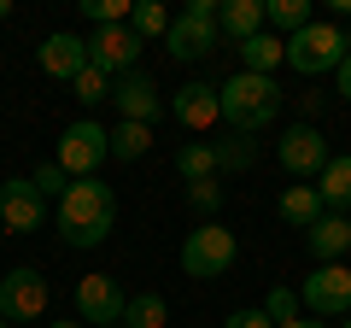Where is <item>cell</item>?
I'll return each instance as SVG.
<instances>
[{"label": "cell", "mask_w": 351, "mask_h": 328, "mask_svg": "<svg viewBox=\"0 0 351 328\" xmlns=\"http://www.w3.org/2000/svg\"><path fill=\"white\" fill-rule=\"evenodd\" d=\"M117 223V194L106 188L100 176H82L64 188L59 200V240L64 246H100Z\"/></svg>", "instance_id": "1"}, {"label": "cell", "mask_w": 351, "mask_h": 328, "mask_svg": "<svg viewBox=\"0 0 351 328\" xmlns=\"http://www.w3.org/2000/svg\"><path fill=\"white\" fill-rule=\"evenodd\" d=\"M217 106H223V124L234 129V135H258V129H269L281 117V89L276 76H228L223 89H217Z\"/></svg>", "instance_id": "2"}, {"label": "cell", "mask_w": 351, "mask_h": 328, "mask_svg": "<svg viewBox=\"0 0 351 328\" xmlns=\"http://www.w3.org/2000/svg\"><path fill=\"white\" fill-rule=\"evenodd\" d=\"M351 53V36L339 24H328V18H316V24H304L299 36H287V65L299 76H328L339 71V59Z\"/></svg>", "instance_id": "3"}, {"label": "cell", "mask_w": 351, "mask_h": 328, "mask_svg": "<svg viewBox=\"0 0 351 328\" xmlns=\"http://www.w3.org/2000/svg\"><path fill=\"white\" fill-rule=\"evenodd\" d=\"M217 12H223L217 0H188V12L170 18V30H164V53H170V59L199 65L205 53L223 41V36H217Z\"/></svg>", "instance_id": "4"}, {"label": "cell", "mask_w": 351, "mask_h": 328, "mask_svg": "<svg viewBox=\"0 0 351 328\" xmlns=\"http://www.w3.org/2000/svg\"><path fill=\"white\" fill-rule=\"evenodd\" d=\"M106 159H112V129H100L94 117H76V124L59 135V152H53V164H59L71 182L94 176Z\"/></svg>", "instance_id": "5"}, {"label": "cell", "mask_w": 351, "mask_h": 328, "mask_svg": "<svg viewBox=\"0 0 351 328\" xmlns=\"http://www.w3.org/2000/svg\"><path fill=\"white\" fill-rule=\"evenodd\" d=\"M234 253L240 246H234V235H228L223 223H199L188 240H182V270H188L193 281H217L228 264H234Z\"/></svg>", "instance_id": "6"}, {"label": "cell", "mask_w": 351, "mask_h": 328, "mask_svg": "<svg viewBox=\"0 0 351 328\" xmlns=\"http://www.w3.org/2000/svg\"><path fill=\"white\" fill-rule=\"evenodd\" d=\"M276 159H281V170H287V176L311 182V176H322V170H328V159H334V152H328V141H322V129H316V124H293L287 135L276 141Z\"/></svg>", "instance_id": "7"}, {"label": "cell", "mask_w": 351, "mask_h": 328, "mask_svg": "<svg viewBox=\"0 0 351 328\" xmlns=\"http://www.w3.org/2000/svg\"><path fill=\"white\" fill-rule=\"evenodd\" d=\"M141 47H147V41H141L129 24H106V30H94V36H88V65H94V71H106V76L117 82V76L135 71Z\"/></svg>", "instance_id": "8"}, {"label": "cell", "mask_w": 351, "mask_h": 328, "mask_svg": "<svg viewBox=\"0 0 351 328\" xmlns=\"http://www.w3.org/2000/svg\"><path fill=\"white\" fill-rule=\"evenodd\" d=\"M299 305L311 316H351V270L346 264H316L311 281L299 288Z\"/></svg>", "instance_id": "9"}, {"label": "cell", "mask_w": 351, "mask_h": 328, "mask_svg": "<svg viewBox=\"0 0 351 328\" xmlns=\"http://www.w3.org/2000/svg\"><path fill=\"white\" fill-rule=\"evenodd\" d=\"M36 316H47V276L12 270L0 281V323H36Z\"/></svg>", "instance_id": "10"}, {"label": "cell", "mask_w": 351, "mask_h": 328, "mask_svg": "<svg viewBox=\"0 0 351 328\" xmlns=\"http://www.w3.org/2000/svg\"><path fill=\"white\" fill-rule=\"evenodd\" d=\"M76 311H82V323H94V328H123L129 299H123V288H117L112 276H82L76 281Z\"/></svg>", "instance_id": "11"}, {"label": "cell", "mask_w": 351, "mask_h": 328, "mask_svg": "<svg viewBox=\"0 0 351 328\" xmlns=\"http://www.w3.org/2000/svg\"><path fill=\"white\" fill-rule=\"evenodd\" d=\"M112 106H117V117H123V124H158V112H164L158 82H152L141 65H135L129 76H117V82H112Z\"/></svg>", "instance_id": "12"}, {"label": "cell", "mask_w": 351, "mask_h": 328, "mask_svg": "<svg viewBox=\"0 0 351 328\" xmlns=\"http://www.w3.org/2000/svg\"><path fill=\"white\" fill-rule=\"evenodd\" d=\"M41 217H47V200L36 194L29 176H12L6 194H0V229H12V235H36Z\"/></svg>", "instance_id": "13"}, {"label": "cell", "mask_w": 351, "mask_h": 328, "mask_svg": "<svg viewBox=\"0 0 351 328\" xmlns=\"http://www.w3.org/2000/svg\"><path fill=\"white\" fill-rule=\"evenodd\" d=\"M304 246H311L316 264H346L351 258V223L339 211H322L311 229H304Z\"/></svg>", "instance_id": "14"}, {"label": "cell", "mask_w": 351, "mask_h": 328, "mask_svg": "<svg viewBox=\"0 0 351 328\" xmlns=\"http://www.w3.org/2000/svg\"><path fill=\"white\" fill-rule=\"evenodd\" d=\"M41 71L59 76V82H76V76L88 71V41L71 36V30H53V36L41 41Z\"/></svg>", "instance_id": "15"}, {"label": "cell", "mask_w": 351, "mask_h": 328, "mask_svg": "<svg viewBox=\"0 0 351 328\" xmlns=\"http://www.w3.org/2000/svg\"><path fill=\"white\" fill-rule=\"evenodd\" d=\"M176 124L182 129H211L217 117H223V106H217V89L211 82H188V89H176Z\"/></svg>", "instance_id": "16"}, {"label": "cell", "mask_w": 351, "mask_h": 328, "mask_svg": "<svg viewBox=\"0 0 351 328\" xmlns=\"http://www.w3.org/2000/svg\"><path fill=\"white\" fill-rule=\"evenodd\" d=\"M258 30H263V0H223V12H217V36L252 41Z\"/></svg>", "instance_id": "17"}, {"label": "cell", "mask_w": 351, "mask_h": 328, "mask_svg": "<svg viewBox=\"0 0 351 328\" xmlns=\"http://www.w3.org/2000/svg\"><path fill=\"white\" fill-rule=\"evenodd\" d=\"M316 194H322L328 211H351V152H334L328 170L316 176Z\"/></svg>", "instance_id": "18"}, {"label": "cell", "mask_w": 351, "mask_h": 328, "mask_svg": "<svg viewBox=\"0 0 351 328\" xmlns=\"http://www.w3.org/2000/svg\"><path fill=\"white\" fill-rule=\"evenodd\" d=\"M240 65L252 76H276V65H287V41H276L269 30H258L252 41H240Z\"/></svg>", "instance_id": "19"}, {"label": "cell", "mask_w": 351, "mask_h": 328, "mask_svg": "<svg viewBox=\"0 0 351 328\" xmlns=\"http://www.w3.org/2000/svg\"><path fill=\"white\" fill-rule=\"evenodd\" d=\"M263 24L299 36L304 24H316V12H311V0H263Z\"/></svg>", "instance_id": "20"}, {"label": "cell", "mask_w": 351, "mask_h": 328, "mask_svg": "<svg viewBox=\"0 0 351 328\" xmlns=\"http://www.w3.org/2000/svg\"><path fill=\"white\" fill-rule=\"evenodd\" d=\"M176 176L188 182V188H193V182H205V176H217V147H211V141L182 147V152H176Z\"/></svg>", "instance_id": "21"}, {"label": "cell", "mask_w": 351, "mask_h": 328, "mask_svg": "<svg viewBox=\"0 0 351 328\" xmlns=\"http://www.w3.org/2000/svg\"><path fill=\"white\" fill-rule=\"evenodd\" d=\"M322 211H328V205H322V194H316V188H287V194H281V217H287L293 229H311Z\"/></svg>", "instance_id": "22"}, {"label": "cell", "mask_w": 351, "mask_h": 328, "mask_svg": "<svg viewBox=\"0 0 351 328\" xmlns=\"http://www.w3.org/2000/svg\"><path fill=\"white\" fill-rule=\"evenodd\" d=\"M170 323V305H164V293H135L123 311V328H164Z\"/></svg>", "instance_id": "23"}, {"label": "cell", "mask_w": 351, "mask_h": 328, "mask_svg": "<svg viewBox=\"0 0 351 328\" xmlns=\"http://www.w3.org/2000/svg\"><path fill=\"white\" fill-rule=\"evenodd\" d=\"M152 152V124H117L112 129V159H147Z\"/></svg>", "instance_id": "24"}, {"label": "cell", "mask_w": 351, "mask_h": 328, "mask_svg": "<svg viewBox=\"0 0 351 328\" xmlns=\"http://www.w3.org/2000/svg\"><path fill=\"white\" fill-rule=\"evenodd\" d=\"M129 30H135L141 41H164V30H170V12H164L158 0H135V12H129Z\"/></svg>", "instance_id": "25"}, {"label": "cell", "mask_w": 351, "mask_h": 328, "mask_svg": "<svg viewBox=\"0 0 351 328\" xmlns=\"http://www.w3.org/2000/svg\"><path fill=\"white\" fill-rule=\"evenodd\" d=\"M258 311L269 316V323H276V328H287V323H299V311H304V305H299V288H269V299H263Z\"/></svg>", "instance_id": "26"}, {"label": "cell", "mask_w": 351, "mask_h": 328, "mask_svg": "<svg viewBox=\"0 0 351 328\" xmlns=\"http://www.w3.org/2000/svg\"><path fill=\"white\" fill-rule=\"evenodd\" d=\"M188 205L205 217V223H217V211H223V176H205L188 188Z\"/></svg>", "instance_id": "27"}, {"label": "cell", "mask_w": 351, "mask_h": 328, "mask_svg": "<svg viewBox=\"0 0 351 328\" xmlns=\"http://www.w3.org/2000/svg\"><path fill=\"white\" fill-rule=\"evenodd\" d=\"M71 89H76V100H82V106H100V100H112V76H106V71H94V65H88V71L76 76Z\"/></svg>", "instance_id": "28"}, {"label": "cell", "mask_w": 351, "mask_h": 328, "mask_svg": "<svg viewBox=\"0 0 351 328\" xmlns=\"http://www.w3.org/2000/svg\"><path fill=\"white\" fill-rule=\"evenodd\" d=\"M129 0H82V18H94V30H106V24H129Z\"/></svg>", "instance_id": "29"}, {"label": "cell", "mask_w": 351, "mask_h": 328, "mask_svg": "<svg viewBox=\"0 0 351 328\" xmlns=\"http://www.w3.org/2000/svg\"><path fill=\"white\" fill-rule=\"evenodd\" d=\"M252 159H258V152H252V135H234L228 147H217V170H246Z\"/></svg>", "instance_id": "30"}, {"label": "cell", "mask_w": 351, "mask_h": 328, "mask_svg": "<svg viewBox=\"0 0 351 328\" xmlns=\"http://www.w3.org/2000/svg\"><path fill=\"white\" fill-rule=\"evenodd\" d=\"M29 182H36V194H41V200H47V194H59V200H64V188H71V176H64V170H59V164H36V176H29Z\"/></svg>", "instance_id": "31"}, {"label": "cell", "mask_w": 351, "mask_h": 328, "mask_svg": "<svg viewBox=\"0 0 351 328\" xmlns=\"http://www.w3.org/2000/svg\"><path fill=\"white\" fill-rule=\"evenodd\" d=\"M223 328H276V323H269V316L252 305V311H228V316H223Z\"/></svg>", "instance_id": "32"}, {"label": "cell", "mask_w": 351, "mask_h": 328, "mask_svg": "<svg viewBox=\"0 0 351 328\" xmlns=\"http://www.w3.org/2000/svg\"><path fill=\"white\" fill-rule=\"evenodd\" d=\"M334 82H339V94H346V100H351V53H346V59H339V71H334Z\"/></svg>", "instance_id": "33"}, {"label": "cell", "mask_w": 351, "mask_h": 328, "mask_svg": "<svg viewBox=\"0 0 351 328\" xmlns=\"http://www.w3.org/2000/svg\"><path fill=\"white\" fill-rule=\"evenodd\" d=\"M287 328H322V323H316V316H299V323H287Z\"/></svg>", "instance_id": "34"}, {"label": "cell", "mask_w": 351, "mask_h": 328, "mask_svg": "<svg viewBox=\"0 0 351 328\" xmlns=\"http://www.w3.org/2000/svg\"><path fill=\"white\" fill-rule=\"evenodd\" d=\"M47 328H82V323H71V316H59V323H47Z\"/></svg>", "instance_id": "35"}, {"label": "cell", "mask_w": 351, "mask_h": 328, "mask_svg": "<svg viewBox=\"0 0 351 328\" xmlns=\"http://www.w3.org/2000/svg\"><path fill=\"white\" fill-rule=\"evenodd\" d=\"M0 18H12V0H0Z\"/></svg>", "instance_id": "36"}, {"label": "cell", "mask_w": 351, "mask_h": 328, "mask_svg": "<svg viewBox=\"0 0 351 328\" xmlns=\"http://www.w3.org/2000/svg\"><path fill=\"white\" fill-rule=\"evenodd\" d=\"M0 194H6V176H0Z\"/></svg>", "instance_id": "37"}, {"label": "cell", "mask_w": 351, "mask_h": 328, "mask_svg": "<svg viewBox=\"0 0 351 328\" xmlns=\"http://www.w3.org/2000/svg\"><path fill=\"white\" fill-rule=\"evenodd\" d=\"M339 328H351V316H346V323H339Z\"/></svg>", "instance_id": "38"}, {"label": "cell", "mask_w": 351, "mask_h": 328, "mask_svg": "<svg viewBox=\"0 0 351 328\" xmlns=\"http://www.w3.org/2000/svg\"><path fill=\"white\" fill-rule=\"evenodd\" d=\"M0 240H6V229H0Z\"/></svg>", "instance_id": "39"}, {"label": "cell", "mask_w": 351, "mask_h": 328, "mask_svg": "<svg viewBox=\"0 0 351 328\" xmlns=\"http://www.w3.org/2000/svg\"><path fill=\"white\" fill-rule=\"evenodd\" d=\"M0 328H12V323H0Z\"/></svg>", "instance_id": "40"}, {"label": "cell", "mask_w": 351, "mask_h": 328, "mask_svg": "<svg viewBox=\"0 0 351 328\" xmlns=\"http://www.w3.org/2000/svg\"><path fill=\"white\" fill-rule=\"evenodd\" d=\"M346 270H351V258H346Z\"/></svg>", "instance_id": "41"}]
</instances>
